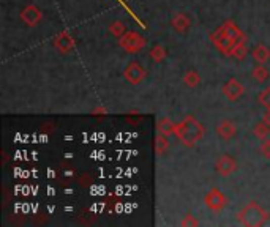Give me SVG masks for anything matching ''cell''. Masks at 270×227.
Instances as JSON below:
<instances>
[{
	"label": "cell",
	"instance_id": "obj_12",
	"mask_svg": "<svg viewBox=\"0 0 270 227\" xmlns=\"http://www.w3.org/2000/svg\"><path fill=\"white\" fill-rule=\"evenodd\" d=\"M171 27L177 33H182V35L187 33L191 27V21H190L188 15H185V13H175L171 19Z\"/></svg>",
	"mask_w": 270,
	"mask_h": 227
},
{
	"label": "cell",
	"instance_id": "obj_18",
	"mask_svg": "<svg viewBox=\"0 0 270 227\" xmlns=\"http://www.w3.org/2000/svg\"><path fill=\"white\" fill-rule=\"evenodd\" d=\"M184 84H185L188 88H196V87L201 84V74H199L196 70L187 71L185 76H184Z\"/></svg>",
	"mask_w": 270,
	"mask_h": 227
},
{
	"label": "cell",
	"instance_id": "obj_20",
	"mask_svg": "<svg viewBox=\"0 0 270 227\" xmlns=\"http://www.w3.org/2000/svg\"><path fill=\"white\" fill-rule=\"evenodd\" d=\"M109 33L115 38H122L126 33V27L122 21H114L109 24Z\"/></svg>",
	"mask_w": 270,
	"mask_h": 227
},
{
	"label": "cell",
	"instance_id": "obj_11",
	"mask_svg": "<svg viewBox=\"0 0 270 227\" xmlns=\"http://www.w3.org/2000/svg\"><path fill=\"white\" fill-rule=\"evenodd\" d=\"M216 134L223 141H233L237 136V125L233 122V120L224 118L221 120L216 126Z\"/></svg>",
	"mask_w": 270,
	"mask_h": 227
},
{
	"label": "cell",
	"instance_id": "obj_25",
	"mask_svg": "<svg viewBox=\"0 0 270 227\" xmlns=\"http://www.w3.org/2000/svg\"><path fill=\"white\" fill-rule=\"evenodd\" d=\"M262 120L270 126V109H265V112H264V115H262Z\"/></svg>",
	"mask_w": 270,
	"mask_h": 227
},
{
	"label": "cell",
	"instance_id": "obj_1",
	"mask_svg": "<svg viewBox=\"0 0 270 227\" xmlns=\"http://www.w3.org/2000/svg\"><path fill=\"white\" fill-rule=\"evenodd\" d=\"M245 38H247L245 33L240 30V27L233 19L223 22L215 32L210 33L212 44L220 51L223 56H229L233 48Z\"/></svg>",
	"mask_w": 270,
	"mask_h": 227
},
{
	"label": "cell",
	"instance_id": "obj_22",
	"mask_svg": "<svg viewBox=\"0 0 270 227\" xmlns=\"http://www.w3.org/2000/svg\"><path fill=\"white\" fill-rule=\"evenodd\" d=\"M258 103L262 106V108L270 109V87H267L258 93Z\"/></svg>",
	"mask_w": 270,
	"mask_h": 227
},
{
	"label": "cell",
	"instance_id": "obj_7",
	"mask_svg": "<svg viewBox=\"0 0 270 227\" xmlns=\"http://www.w3.org/2000/svg\"><path fill=\"white\" fill-rule=\"evenodd\" d=\"M215 170L218 172V175L221 177H229L237 170V161L234 156H231L228 153H223L218 156L215 163Z\"/></svg>",
	"mask_w": 270,
	"mask_h": 227
},
{
	"label": "cell",
	"instance_id": "obj_5",
	"mask_svg": "<svg viewBox=\"0 0 270 227\" xmlns=\"http://www.w3.org/2000/svg\"><path fill=\"white\" fill-rule=\"evenodd\" d=\"M146 76H147V71L139 62H130L126 65V68L123 70V77L131 85H139L141 82H144Z\"/></svg>",
	"mask_w": 270,
	"mask_h": 227
},
{
	"label": "cell",
	"instance_id": "obj_24",
	"mask_svg": "<svg viewBox=\"0 0 270 227\" xmlns=\"http://www.w3.org/2000/svg\"><path fill=\"white\" fill-rule=\"evenodd\" d=\"M259 150H261V155H262L265 159H270V141H268V139L262 141V144H261V147H259Z\"/></svg>",
	"mask_w": 270,
	"mask_h": 227
},
{
	"label": "cell",
	"instance_id": "obj_4",
	"mask_svg": "<svg viewBox=\"0 0 270 227\" xmlns=\"http://www.w3.org/2000/svg\"><path fill=\"white\" fill-rule=\"evenodd\" d=\"M147 44V39L138 33V32H126L122 38H119V46L128 52V54H138V52H141Z\"/></svg>",
	"mask_w": 270,
	"mask_h": 227
},
{
	"label": "cell",
	"instance_id": "obj_19",
	"mask_svg": "<svg viewBox=\"0 0 270 227\" xmlns=\"http://www.w3.org/2000/svg\"><path fill=\"white\" fill-rule=\"evenodd\" d=\"M166 56H168V51H166L163 44H155L149 52V57L155 63H161L166 59Z\"/></svg>",
	"mask_w": 270,
	"mask_h": 227
},
{
	"label": "cell",
	"instance_id": "obj_2",
	"mask_svg": "<svg viewBox=\"0 0 270 227\" xmlns=\"http://www.w3.org/2000/svg\"><path fill=\"white\" fill-rule=\"evenodd\" d=\"M205 134V128L195 115H187L182 122L175 123L174 136L188 149H193Z\"/></svg>",
	"mask_w": 270,
	"mask_h": 227
},
{
	"label": "cell",
	"instance_id": "obj_23",
	"mask_svg": "<svg viewBox=\"0 0 270 227\" xmlns=\"http://www.w3.org/2000/svg\"><path fill=\"white\" fill-rule=\"evenodd\" d=\"M180 225H184V227H187V225L196 227V225H199V222H198V219H195V216H193V215H187L182 221H180Z\"/></svg>",
	"mask_w": 270,
	"mask_h": 227
},
{
	"label": "cell",
	"instance_id": "obj_21",
	"mask_svg": "<svg viewBox=\"0 0 270 227\" xmlns=\"http://www.w3.org/2000/svg\"><path fill=\"white\" fill-rule=\"evenodd\" d=\"M268 132H270V126L264 122V120H261L259 123H256L253 128V134L258 139H265L268 136Z\"/></svg>",
	"mask_w": 270,
	"mask_h": 227
},
{
	"label": "cell",
	"instance_id": "obj_14",
	"mask_svg": "<svg viewBox=\"0 0 270 227\" xmlns=\"http://www.w3.org/2000/svg\"><path fill=\"white\" fill-rule=\"evenodd\" d=\"M247 54H248V38L239 41V43L233 48V51H231L229 57H233V59H236V60L240 62V60H245Z\"/></svg>",
	"mask_w": 270,
	"mask_h": 227
},
{
	"label": "cell",
	"instance_id": "obj_8",
	"mask_svg": "<svg viewBox=\"0 0 270 227\" xmlns=\"http://www.w3.org/2000/svg\"><path fill=\"white\" fill-rule=\"evenodd\" d=\"M41 19H43V13L36 5L30 4L21 11V21L27 25V27H35V25L40 24Z\"/></svg>",
	"mask_w": 270,
	"mask_h": 227
},
{
	"label": "cell",
	"instance_id": "obj_6",
	"mask_svg": "<svg viewBox=\"0 0 270 227\" xmlns=\"http://www.w3.org/2000/svg\"><path fill=\"white\" fill-rule=\"evenodd\" d=\"M204 204L207 205L209 210L218 213L228 205V199L218 188H212L207 194L204 196Z\"/></svg>",
	"mask_w": 270,
	"mask_h": 227
},
{
	"label": "cell",
	"instance_id": "obj_10",
	"mask_svg": "<svg viewBox=\"0 0 270 227\" xmlns=\"http://www.w3.org/2000/svg\"><path fill=\"white\" fill-rule=\"evenodd\" d=\"M54 48L62 52V54H68V52H71L76 46V39L71 36V33L68 32H60L59 35L54 36V41H53Z\"/></svg>",
	"mask_w": 270,
	"mask_h": 227
},
{
	"label": "cell",
	"instance_id": "obj_3",
	"mask_svg": "<svg viewBox=\"0 0 270 227\" xmlns=\"http://www.w3.org/2000/svg\"><path fill=\"white\" fill-rule=\"evenodd\" d=\"M267 219H268V211H265L258 202L247 204L237 215V221L245 227H259L265 224Z\"/></svg>",
	"mask_w": 270,
	"mask_h": 227
},
{
	"label": "cell",
	"instance_id": "obj_9",
	"mask_svg": "<svg viewBox=\"0 0 270 227\" xmlns=\"http://www.w3.org/2000/svg\"><path fill=\"white\" fill-rule=\"evenodd\" d=\"M245 93V87H243L236 77H231L229 81L223 85V95L229 100V101H237L243 97Z\"/></svg>",
	"mask_w": 270,
	"mask_h": 227
},
{
	"label": "cell",
	"instance_id": "obj_13",
	"mask_svg": "<svg viewBox=\"0 0 270 227\" xmlns=\"http://www.w3.org/2000/svg\"><path fill=\"white\" fill-rule=\"evenodd\" d=\"M157 131L160 134H164V136H171L175 132V123L169 117H161L158 122H157Z\"/></svg>",
	"mask_w": 270,
	"mask_h": 227
},
{
	"label": "cell",
	"instance_id": "obj_15",
	"mask_svg": "<svg viewBox=\"0 0 270 227\" xmlns=\"http://www.w3.org/2000/svg\"><path fill=\"white\" fill-rule=\"evenodd\" d=\"M251 54H253V59L258 63H261V65H264V63H267L270 60V49L262 43L256 44Z\"/></svg>",
	"mask_w": 270,
	"mask_h": 227
},
{
	"label": "cell",
	"instance_id": "obj_16",
	"mask_svg": "<svg viewBox=\"0 0 270 227\" xmlns=\"http://www.w3.org/2000/svg\"><path fill=\"white\" fill-rule=\"evenodd\" d=\"M169 147H171V144L168 141V136L160 134V132H158V134L155 136V153L158 156H163V155H166L169 152Z\"/></svg>",
	"mask_w": 270,
	"mask_h": 227
},
{
	"label": "cell",
	"instance_id": "obj_17",
	"mask_svg": "<svg viewBox=\"0 0 270 227\" xmlns=\"http://www.w3.org/2000/svg\"><path fill=\"white\" fill-rule=\"evenodd\" d=\"M251 76H253V79L258 84H264L267 79L270 77V73H268V70L265 68L264 65H261V63H258L253 68V71H251Z\"/></svg>",
	"mask_w": 270,
	"mask_h": 227
}]
</instances>
